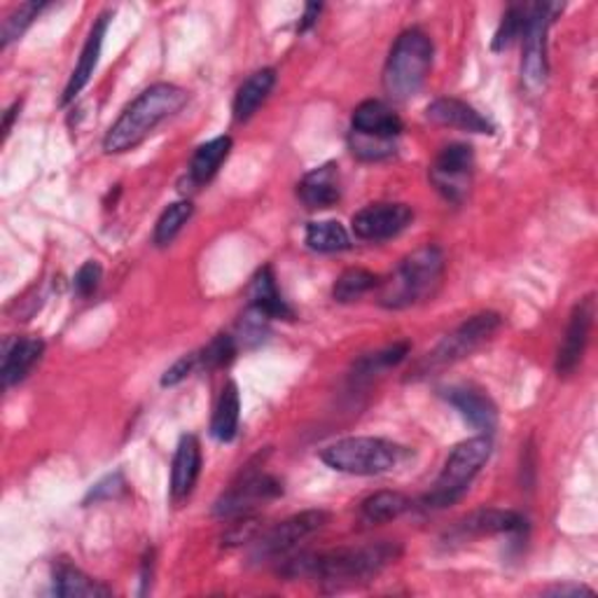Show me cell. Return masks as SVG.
Segmentation results:
<instances>
[{"label":"cell","mask_w":598,"mask_h":598,"mask_svg":"<svg viewBox=\"0 0 598 598\" xmlns=\"http://www.w3.org/2000/svg\"><path fill=\"white\" fill-rule=\"evenodd\" d=\"M124 491H126L124 475H122V473H113V475L103 477L97 486H92V491L87 494V498H84V505L103 503V500H115V498H120Z\"/></svg>","instance_id":"cell-36"},{"label":"cell","mask_w":598,"mask_h":598,"mask_svg":"<svg viewBox=\"0 0 598 598\" xmlns=\"http://www.w3.org/2000/svg\"><path fill=\"white\" fill-rule=\"evenodd\" d=\"M199 473H202V445L194 435H183L175 447L171 465V500L181 505L194 491Z\"/></svg>","instance_id":"cell-18"},{"label":"cell","mask_w":598,"mask_h":598,"mask_svg":"<svg viewBox=\"0 0 598 598\" xmlns=\"http://www.w3.org/2000/svg\"><path fill=\"white\" fill-rule=\"evenodd\" d=\"M547 594H551V596H594V591L591 589H587V587H578V585H564V587H551V589H547Z\"/></svg>","instance_id":"cell-40"},{"label":"cell","mask_w":598,"mask_h":598,"mask_svg":"<svg viewBox=\"0 0 598 598\" xmlns=\"http://www.w3.org/2000/svg\"><path fill=\"white\" fill-rule=\"evenodd\" d=\"M199 369V353H190V356H183L181 361H175L162 376V386H175L181 384L183 379H187V376Z\"/></svg>","instance_id":"cell-38"},{"label":"cell","mask_w":598,"mask_h":598,"mask_svg":"<svg viewBox=\"0 0 598 598\" xmlns=\"http://www.w3.org/2000/svg\"><path fill=\"white\" fill-rule=\"evenodd\" d=\"M321 10H323L321 3H308V6L304 8V14H302V19H300V31H302V33L308 31V29H312V27L316 24Z\"/></svg>","instance_id":"cell-39"},{"label":"cell","mask_w":598,"mask_h":598,"mask_svg":"<svg viewBox=\"0 0 598 598\" xmlns=\"http://www.w3.org/2000/svg\"><path fill=\"white\" fill-rule=\"evenodd\" d=\"M500 325L503 318L494 312H484L460 323L452 335H447L430 353H426L424 361L416 363L414 376H428L430 372L445 369L447 365L468 358L475 348H479L484 342H489L496 335Z\"/></svg>","instance_id":"cell-7"},{"label":"cell","mask_w":598,"mask_h":598,"mask_svg":"<svg viewBox=\"0 0 598 598\" xmlns=\"http://www.w3.org/2000/svg\"><path fill=\"white\" fill-rule=\"evenodd\" d=\"M447 403L454 405L460 416L482 435H491L498 426V407L489 395L473 386H452L445 391Z\"/></svg>","instance_id":"cell-17"},{"label":"cell","mask_w":598,"mask_h":598,"mask_svg":"<svg viewBox=\"0 0 598 598\" xmlns=\"http://www.w3.org/2000/svg\"><path fill=\"white\" fill-rule=\"evenodd\" d=\"M187 99L190 94L179 84L158 82L148 87L122 110L118 122L108 129L103 150L108 154H122L139 148L162 122L181 113Z\"/></svg>","instance_id":"cell-2"},{"label":"cell","mask_w":598,"mask_h":598,"mask_svg":"<svg viewBox=\"0 0 598 598\" xmlns=\"http://www.w3.org/2000/svg\"><path fill=\"white\" fill-rule=\"evenodd\" d=\"M42 351H45V344L36 337H17L12 342H6L3 365H0V379H3V386L10 388L19 382H24L27 374L40 361Z\"/></svg>","instance_id":"cell-21"},{"label":"cell","mask_w":598,"mask_h":598,"mask_svg":"<svg viewBox=\"0 0 598 598\" xmlns=\"http://www.w3.org/2000/svg\"><path fill=\"white\" fill-rule=\"evenodd\" d=\"M409 351H412L409 342H397V344H391L376 353H367V356H363L356 365H353L351 379L356 384L369 382V379H374V376H379L382 372L401 365L409 356Z\"/></svg>","instance_id":"cell-27"},{"label":"cell","mask_w":598,"mask_h":598,"mask_svg":"<svg viewBox=\"0 0 598 598\" xmlns=\"http://www.w3.org/2000/svg\"><path fill=\"white\" fill-rule=\"evenodd\" d=\"M19 110H21V101H14L8 110H6V120H3V136L8 139L10 136V131H12V122L14 118L19 115Z\"/></svg>","instance_id":"cell-41"},{"label":"cell","mask_w":598,"mask_h":598,"mask_svg":"<svg viewBox=\"0 0 598 598\" xmlns=\"http://www.w3.org/2000/svg\"><path fill=\"white\" fill-rule=\"evenodd\" d=\"M232 152V139L230 136H217L204 145H199L194 158L187 169V183L190 187H204L215 179V173L220 166L225 164Z\"/></svg>","instance_id":"cell-23"},{"label":"cell","mask_w":598,"mask_h":598,"mask_svg":"<svg viewBox=\"0 0 598 598\" xmlns=\"http://www.w3.org/2000/svg\"><path fill=\"white\" fill-rule=\"evenodd\" d=\"M524 21H526V8L521 6H513L503 14L500 27L494 36V52H505L517 38H521Z\"/></svg>","instance_id":"cell-34"},{"label":"cell","mask_w":598,"mask_h":598,"mask_svg":"<svg viewBox=\"0 0 598 598\" xmlns=\"http://www.w3.org/2000/svg\"><path fill=\"white\" fill-rule=\"evenodd\" d=\"M257 468L260 465L251 463L246 473H241V479L230 486L227 494H223L215 500V507H213L215 517L236 519L243 515H251L255 507L283 496V484L276 477L262 473Z\"/></svg>","instance_id":"cell-9"},{"label":"cell","mask_w":598,"mask_h":598,"mask_svg":"<svg viewBox=\"0 0 598 598\" xmlns=\"http://www.w3.org/2000/svg\"><path fill=\"white\" fill-rule=\"evenodd\" d=\"M48 8V3H21L19 8H14L6 21L3 29H0V45L8 48L10 42L19 40L21 36L27 33V29L38 19V14Z\"/></svg>","instance_id":"cell-32"},{"label":"cell","mask_w":598,"mask_h":598,"mask_svg":"<svg viewBox=\"0 0 598 598\" xmlns=\"http://www.w3.org/2000/svg\"><path fill=\"white\" fill-rule=\"evenodd\" d=\"M300 202L312 209H330L342 199V181H339V166L337 164H323L314 171H308L297 185Z\"/></svg>","instance_id":"cell-19"},{"label":"cell","mask_w":598,"mask_h":598,"mask_svg":"<svg viewBox=\"0 0 598 598\" xmlns=\"http://www.w3.org/2000/svg\"><path fill=\"white\" fill-rule=\"evenodd\" d=\"M526 517L513 509H477V513L460 519L454 530V540H473V538H484V536H524L526 534Z\"/></svg>","instance_id":"cell-13"},{"label":"cell","mask_w":598,"mask_h":598,"mask_svg":"<svg viewBox=\"0 0 598 598\" xmlns=\"http://www.w3.org/2000/svg\"><path fill=\"white\" fill-rule=\"evenodd\" d=\"M379 285H382V278L376 276L374 272L363 270V267H353V270H346L335 281V287H332V297H335V302H339V304H351Z\"/></svg>","instance_id":"cell-30"},{"label":"cell","mask_w":598,"mask_h":598,"mask_svg":"<svg viewBox=\"0 0 598 598\" xmlns=\"http://www.w3.org/2000/svg\"><path fill=\"white\" fill-rule=\"evenodd\" d=\"M351 134L372 139V141H386L395 143V139L403 134V120L391 105L384 101H363L351 118Z\"/></svg>","instance_id":"cell-15"},{"label":"cell","mask_w":598,"mask_h":598,"mask_svg":"<svg viewBox=\"0 0 598 598\" xmlns=\"http://www.w3.org/2000/svg\"><path fill=\"white\" fill-rule=\"evenodd\" d=\"M414 220V211L401 202H376L361 209L351 220L353 234L363 241H388L403 234Z\"/></svg>","instance_id":"cell-12"},{"label":"cell","mask_w":598,"mask_h":598,"mask_svg":"<svg viewBox=\"0 0 598 598\" xmlns=\"http://www.w3.org/2000/svg\"><path fill=\"white\" fill-rule=\"evenodd\" d=\"M101 278H103V270H101V264H99V262H94V260L84 262L82 267L78 270V274H75V281H73L75 293H78L82 300L92 297V295L99 291Z\"/></svg>","instance_id":"cell-37"},{"label":"cell","mask_w":598,"mask_h":598,"mask_svg":"<svg viewBox=\"0 0 598 598\" xmlns=\"http://www.w3.org/2000/svg\"><path fill=\"white\" fill-rule=\"evenodd\" d=\"M475 173V152L468 143L442 148L430 166V183L452 204H463L470 192Z\"/></svg>","instance_id":"cell-11"},{"label":"cell","mask_w":598,"mask_h":598,"mask_svg":"<svg viewBox=\"0 0 598 598\" xmlns=\"http://www.w3.org/2000/svg\"><path fill=\"white\" fill-rule=\"evenodd\" d=\"M330 521V513L325 509H306V513L287 517L285 521L270 528L267 534L255 538V561H274L278 557L291 554L302 540L312 538L314 534Z\"/></svg>","instance_id":"cell-10"},{"label":"cell","mask_w":598,"mask_h":598,"mask_svg":"<svg viewBox=\"0 0 598 598\" xmlns=\"http://www.w3.org/2000/svg\"><path fill=\"white\" fill-rule=\"evenodd\" d=\"M110 12H103L97 17L94 21V27L90 31V36H87V42H84V48H82V54H80V61L75 65V71L69 80V84H65V90H63V97H61V103H71L84 87L87 82L92 80L94 71H97V63H99V57H101V48H103V38H105V31L110 27Z\"/></svg>","instance_id":"cell-20"},{"label":"cell","mask_w":598,"mask_h":598,"mask_svg":"<svg viewBox=\"0 0 598 598\" xmlns=\"http://www.w3.org/2000/svg\"><path fill=\"white\" fill-rule=\"evenodd\" d=\"M192 213H194V206L192 202H187V199L164 209V213L158 220V225H154V234H152L154 246H160V249L169 246V243L179 236V232L190 223Z\"/></svg>","instance_id":"cell-31"},{"label":"cell","mask_w":598,"mask_h":598,"mask_svg":"<svg viewBox=\"0 0 598 598\" xmlns=\"http://www.w3.org/2000/svg\"><path fill=\"white\" fill-rule=\"evenodd\" d=\"M249 300H251V308L260 312L262 316H267L270 321L274 318H283V321H293V308L285 304V300L278 293L276 285V276L272 267H262L249 287Z\"/></svg>","instance_id":"cell-22"},{"label":"cell","mask_w":598,"mask_h":598,"mask_svg":"<svg viewBox=\"0 0 598 598\" xmlns=\"http://www.w3.org/2000/svg\"><path fill=\"white\" fill-rule=\"evenodd\" d=\"M276 84V71L274 69H262V71H255L246 82H243L239 90H236V97H234V120L236 122H249L255 113L257 108L270 99L272 90Z\"/></svg>","instance_id":"cell-24"},{"label":"cell","mask_w":598,"mask_h":598,"mask_svg":"<svg viewBox=\"0 0 598 598\" xmlns=\"http://www.w3.org/2000/svg\"><path fill=\"white\" fill-rule=\"evenodd\" d=\"M412 509V500L401 491H376L361 503V517L365 524H386L401 519Z\"/></svg>","instance_id":"cell-28"},{"label":"cell","mask_w":598,"mask_h":598,"mask_svg":"<svg viewBox=\"0 0 598 598\" xmlns=\"http://www.w3.org/2000/svg\"><path fill=\"white\" fill-rule=\"evenodd\" d=\"M54 594L63 598H99L110 596V589L94 582L90 575L82 572L80 568L61 561L54 568Z\"/></svg>","instance_id":"cell-26"},{"label":"cell","mask_w":598,"mask_h":598,"mask_svg":"<svg viewBox=\"0 0 598 598\" xmlns=\"http://www.w3.org/2000/svg\"><path fill=\"white\" fill-rule=\"evenodd\" d=\"M401 554L403 547L393 540L330 551H304L300 557L283 561L278 575L287 580L314 578L330 585H353L379 575L386 566L395 564Z\"/></svg>","instance_id":"cell-1"},{"label":"cell","mask_w":598,"mask_h":598,"mask_svg":"<svg viewBox=\"0 0 598 598\" xmlns=\"http://www.w3.org/2000/svg\"><path fill=\"white\" fill-rule=\"evenodd\" d=\"M433 40L420 29L397 36L384 65V90L393 101L414 99L433 69Z\"/></svg>","instance_id":"cell-4"},{"label":"cell","mask_w":598,"mask_h":598,"mask_svg":"<svg viewBox=\"0 0 598 598\" xmlns=\"http://www.w3.org/2000/svg\"><path fill=\"white\" fill-rule=\"evenodd\" d=\"M239 418H241L239 386L234 382H227L217 397V405L211 420V435L217 442H232L239 433Z\"/></svg>","instance_id":"cell-25"},{"label":"cell","mask_w":598,"mask_h":598,"mask_svg":"<svg viewBox=\"0 0 598 598\" xmlns=\"http://www.w3.org/2000/svg\"><path fill=\"white\" fill-rule=\"evenodd\" d=\"M591 325H594V297H585L575 304L568 327H566L564 342L559 346V356H557L559 376L572 374L582 363L585 348H587L589 335H591Z\"/></svg>","instance_id":"cell-14"},{"label":"cell","mask_w":598,"mask_h":598,"mask_svg":"<svg viewBox=\"0 0 598 598\" xmlns=\"http://www.w3.org/2000/svg\"><path fill=\"white\" fill-rule=\"evenodd\" d=\"M426 118L433 124L460 129V131H468V134H489V136L496 134V126L489 118H484L477 108L454 97L435 99L426 108Z\"/></svg>","instance_id":"cell-16"},{"label":"cell","mask_w":598,"mask_h":598,"mask_svg":"<svg viewBox=\"0 0 598 598\" xmlns=\"http://www.w3.org/2000/svg\"><path fill=\"white\" fill-rule=\"evenodd\" d=\"M257 536H260V519H255L253 515H243L236 517V521L227 528V534L223 536V545L239 547L246 543H255Z\"/></svg>","instance_id":"cell-35"},{"label":"cell","mask_w":598,"mask_h":598,"mask_svg":"<svg viewBox=\"0 0 598 598\" xmlns=\"http://www.w3.org/2000/svg\"><path fill=\"white\" fill-rule=\"evenodd\" d=\"M491 452L494 445L489 435H479L460 442V445L452 449L445 468H442L433 489L424 496L420 505L428 509H445L458 503L465 494H468L473 479L482 473L484 465L489 463Z\"/></svg>","instance_id":"cell-5"},{"label":"cell","mask_w":598,"mask_h":598,"mask_svg":"<svg viewBox=\"0 0 598 598\" xmlns=\"http://www.w3.org/2000/svg\"><path fill=\"white\" fill-rule=\"evenodd\" d=\"M564 8L557 3H536L526 6L524 21V57H521V80L530 92H538L545 87L549 75L547 63V31L554 24V19Z\"/></svg>","instance_id":"cell-8"},{"label":"cell","mask_w":598,"mask_h":598,"mask_svg":"<svg viewBox=\"0 0 598 598\" xmlns=\"http://www.w3.org/2000/svg\"><path fill=\"white\" fill-rule=\"evenodd\" d=\"M306 246L316 253H339L351 249V236L337 220H321L306 225Z\"/></svg>","instance_id":"cell-29"},{"label":"cell","mask_w":598,"mask_h":598,"mask_svg":"<svg viewBox=\"0 0 598 598\" xmlns=\"http://www.w3.org/2000/svg\"><path fill=\"white\" fill-rule=\"evenodd\" d=\"M239 351V342L232 335H215L202 351H199V369H220L227 367Z\"/></svg>","instance_id":"cell-33"},{"label":"cell","mask_w":598,"mask_h":598,"mask_svg":"<svg viewBox=\"0 0 598 598\" xmlns=\"http://www.w3.org/2000/svg\"><path fill=\"white\" fill-rule=\"evenodd\" d=\"M405 447L384 437H344L321 452V460L327 468L358 477L391 473L405 460Z\"/></svg>","instance_id":"cell-6"},{"label":"cell","mask_w":598,"mask_h":598,"mask_svg":"<svg viewBox=\"0 0 598 598\" xmlns=\"http://www.w3.org/2000/svg\"><path fill=\"white\" fill-rule=\"evenodd\" d=\"M445 276V253L439 246H420L409 253L401 267L393 272L388 281L382 283V306L386 308H407L424 300H430Z\"/></svg>","instance_id":"cell-3"}]
</instances>
